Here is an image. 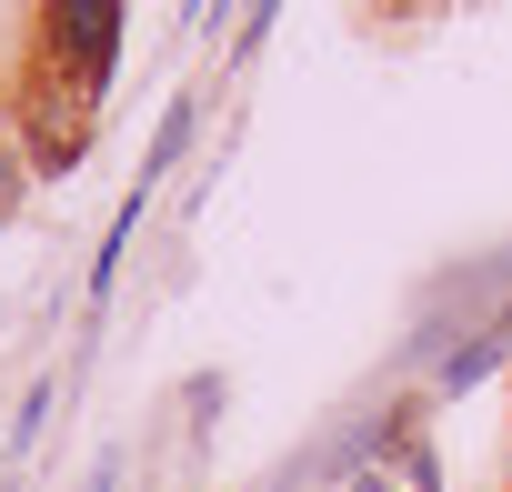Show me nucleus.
Instances as JSON below:
<instances>
[{"instance_id": "f03ea898", "label": "nucleus", "mask_w": 512, "mask_h": 492, "mask_svg": "<svg viewBox=\"0 0 512 492\" xmlns=\"http://www.w3.org/2000/svg\"><path fill=\"white\" fill-rule=\"evenodd\" d=\"M21 191H31V151L11 141V151H0V221H11V211H21Z\"/></svg>"}, {"instance_id": "f257e3e1", "label": "nucleus", "mask_w": 512, "mask_h": 492, "mask_svg": "<svg viewBox=\"0 0 512 492\" xmlns=\"http://www.w3.org/2000/svg\"><path fill=\"white\" fill-rule=\"evenodd\" d=\"M41 31H51V51H41V91L91 101V91H101V61H111V11H51Z\"/></svg>"}]
</instances>
